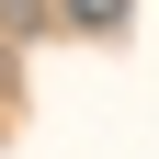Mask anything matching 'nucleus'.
Returning <instances> with one entry per match:
<instances>
[{"mask_svg":"<svg viewBox=\"0 0 159 159\" xmlns=\"http://www.w3.org/2000/svg\"><path fill=\"white\" fill-rule=\"evenodd\" d=\"M57 11H68L80 34H125V11H136V0H57Z\"/></svg>","mask_w":159,"mask_h":159,"instance_id":"nucleus-1","label":"nucleus"},{"mask_svg":"<svg viewBox=\"0 0 159 159\" xmlns=\"http://www.w3.org/2000/svg\"><path fill=\"white\" fill-rule=\"evenodd\" d=\"M11 80H23V46H11V34H0V91H11Z\"/></svg>","mask_w":159,"mask_h":159,"instance_id":"nucleus-3","label":"nucleus"},{"mask_svg":"<svg viewBox=\"0 0 159 159\" xmlns=\"http://www.w3.org/2000/svg\"><path fill=\"white\" fill-rule=\"evenodd\" d=\"M34 23H46V0H0V34H11V46H23Z\"/></svg>","mask_w":159,"mask_h":159,"instance_id":"nucleus-2","label":"nucleus"}]
</instances>
